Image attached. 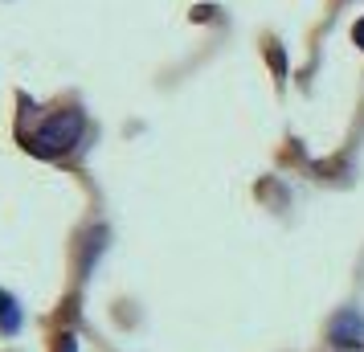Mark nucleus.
I'll list each match as a JSON object with an SVG mask.
<instances>
[{
    "label": "nucleus",
    "instance_id": "1",
    "mask_svg": "<svg viewBox=\"0 0 364 352\" xmlns=\"http://www.w3.org/2000/svg\"><path fill=\"white\" fill-rule=\"evenodd\" d=\"M78 132H82V115H74V111H70V115H58L33 135V148L46 151V156H50V151H62L78 139Z\"/></svg>",
    "mask_w": 364,
    "mask_h": 352
},
{
    "label": "nucleus",
    "instance_id": "2",
    "mask_svg": "<svg viewBox=\"0 0 364 352\" xmlns=\"http://www.w3.org/2000/svg\"><path fill=\"white\" fill-rule=\"evenodd\" d=\"M356 46H360V50H364V21H360V25H356Z\"/></svg>",
    "mask_w": 364,
    "mask_h": 352
},
{
    "label": "nucleus",
    "instance_id": "3",
    "mask_svg": "<svg viewBox=\"0 0 364 352\" xmlns=\"http://www.w3.org/2000/svg\"><path fill=\"white\" fill-rule=\"evenodd\" d=\"M0 303H4V299H0Z\"/></svg>",
    "mask_w": 364,
    "mask_h": 352
}]
</instances>
